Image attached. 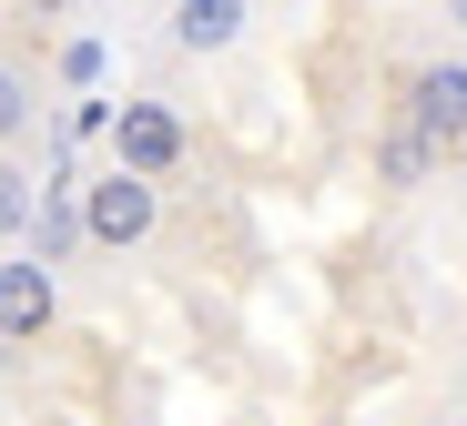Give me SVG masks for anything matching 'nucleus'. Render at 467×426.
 <instances>
[{"label":"nucleus","mask_w":467,"mask_h":426,"mask_svg":"<svg viewBox=\"0 0 467 426\" xmlns=\"http://www.w3.org/2000/svg\"><path fill=\"white\" fill-rule=\"evenodd\" d=\"M152 223H163V183L122 173V162H102V173L82 183V244L132 254V244H152Z\"/></svg>","instance_id":"nucleus-2"},{"label":"nucleus","mask_w":467,"mask_h":426,"mask_svg":"<svg viewBox=\"0 0 467 426\" xmlns=\"http://www.w3.org/2000/svg\"><path fill=\"white\" fill-rule=\"evenodd\" d=\"M447 21H457V31H467V0H447Z\"/></svg>","instance_id":"nucleus-8"},{"label":"nucleus","mask_w":467,"mask_h":426,"mask_svg":"<svg viewBox=\"0 0 467 426\" xmlns=\"http://www.w3.org/2000/svg\"><path fill=\"white\" fill-rule=\"evenodd\" d=\"M244 21H254V0H173V11H163L173 51H193V61L234 51V41H244Z\"/></svg>","instance_id":"nucleus-6"},{"label":"nucleus","mask_w":467,"mask_h":426,"mask_svg":"<svg viewBox=\"0 0 467 426\" xmlns=\"http://www.w3.org/2000/svg\"><path fill=\"white\" fill-rule=\"evenodd\" d=\"M397 112H407L447 162H467V61H417V71H397Z\"/></svg>","instance_id":"nucleus-3"},{"label":"nucleus","mask_w":467,"mask_h":426,"mask_svg":"<svg viewBox=\"0 0 467 426\" xmlns=\"http://www.w3.org/2000/svg\"><path fill=\"white\" fill-rule=\"evenodd\" d=\"M112 162H122V173H142V183H183V173H193L183 112H173L163 92H122V112H112Z\"/></svg>","instance_id":"nucleus-1"},{"label":"nucleus","mask_w":467,"mask_h":426,"mask_svg":"<svg viewBox=\"0 0 467 426\" xmlns=\"http://www.w3.org/2000/svg\"><path fill=\"white\" fill-rule=\"evenodd\" d=\"M61 325V295H51V265L31 244H11V265H0V335L11 346H41V335Z\"/></svg>","instance_id":"nucleus-4"},{"label":"nucleus","mask_w":467,"mask_h":426,"mask_svg":"<svg viewBox=\"0 0 467 426\" xmlns=\"http://www.w3.org/2000/svg\"><path fill=\"white\" fill-rule=\"evenodd\" d=\"M21 11H31V21H71V11H82V0H21Z\"/></svg>","instance_id":"nucleus-7"},{"label":"nucleus","mask_w":467,"mask_h":426,"mask_svg":"<svg viewBox=\"0 0 467 426\" xmlns=\"http://www.w3.org/2000/svg\"><path fill=\"white\" fill-rule=\"evenodd\" d=\"M437 162H447V152H437V142H427L407 112H386V122H376V142H366V173H376V193H427V183H437Z\"/></svg>","instance_id":"nucleus-5"}]
</instances>
